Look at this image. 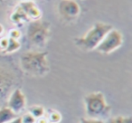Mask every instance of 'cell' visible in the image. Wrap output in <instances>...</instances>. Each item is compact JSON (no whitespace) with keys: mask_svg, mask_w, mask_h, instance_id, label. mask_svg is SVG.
Wrapping results in <instances>:
<instances>
[{"mask_svg":"<svg viewBox=\"0 0 132 123\" xmlns=\"http://www.w3.org/2000/svg\"><path fill=\"white\" fill-rule=\"evenodd\" d=\"M20 35H21V33L16 29H13L11 32H10V38L18 40V38L20 37Z\"/></svg>","mask_w":132,"mask_h":123,"instance_id":"obj_19","label":"cell"},{"mask_svg":"<svg viewBox=\"0 0 132 123\" xmlns=\"http://www.w3.org/2000/svg\"><path fill=\"white\" fill-rule=\"evenodd\" d=\"M3 32H4V27H3V26L0 24V35H2Z\"/></svg>","mask_w":132,"mask_h":123,"instance_id":"obj_22","label":"cell"},{"mask_svg":"<svg viewBox=\"0 0 132 123\" xmlns=\"http://www.w3.org/2000/svg\"><path fill=\"white\" fill-rule=\"evenodd\" d=\"M47 120L49 123H59L62 120V115L57 110H51L48 113Z\"/></svg>","mask_w":132,"mask_h":123,"instance_id":"obj_14","label":"cell"},{"mask_svg":"<svg viewBox=\"0 0 132 123\" xmlns=\"http://www.w3.org/2000/svg\"><path fill=\"white\" fill-rule=\"evenodd\" d=\"M59 12L66 20H72L78 17L80 13V7L75 1L62 0L59 5Z\"/></svg>","mask_w":132,"mask_h":123,"instance_id":"obj_8","label":"cell"},{"mask_svg":"<svg viewBox=\"0 0 132 123\" xmlns=\"http://www.w3.org/2000/svg\"><path fill=\"white\" fill-rule=\"evenodd\" d=\"M11 20L14 24H23V23L28 22L30 19L28 18V17L24 12V10L19 6V7L14 12L13 15H11Z\"/></svg>","mask_w":132,"mask_h":123,"instance_id":"obj_11","label":"cell"},{"mask_svg":"<svg viewBox=\"0 0 132 123\" xmlns=\"http://www.w3.org/2000/svg\"><path fill=\"white\" fill-rule=\"evenodd\" d=\"M123 43V36L122 34L119 30L112 29L105 35L103 40L101 44L97 46V51L101 53L109 54L113 51L117 50L121 46Z\"/></svg>","mask_w":132,"mask_h":123,"instance_id":"obj_6","label":"cell"},{"mask_svg":"<svg viewBox=\"0 0 132 123\" xmlns=\"http://www.w3.org/2000/svg\"><path fill=\"white\" fill-rule=\"evenodd\" d=\"M104 123H132V119L130 117H124V116H116L110 118Z\"/></svg>","mask_w":132,"mask_h":123,"instance_id":"obj_15","label":"cell"},{"mask_svg":"<svg viewBox=\"0 0 132 123\" xmlns=\"http://www.w3.org/2000/svg\"><path fill=\"white\" fill-rule=\"evenodd\" d=\"M113 29L112 26L105 23H96L82 37L75 40V43L79 47L87 51L94 50L101 44L105 35Z\"/></svg>","mask_w":132,"mask_h":123,"instance_id":"obj_2","label":"cell"},{"mask_svg":"<svg viewBox=\"0 0 132 123\" xmlns=\"http://www.w3.org/2000/svg\"><path fill=\"white\" fill-rule=\"evenodd\" d=\"M18 81V74L10 63L0 61V104L9 97Z\"/></svg>","mask_w":132,"mask_h":123,"instance_id":"obj_3","label":"cell"},{"mask_svg":"<svg viewBox=\"0 0 132 123\" xmlns=\"http://www.w3.org/2000/svg\"><path fill=\"white\" fill-rule=\"evenodd\" d=\"M8 123H23V122H22V119H21V117H16L15 119H12Z\"/></svg>","mask_w":132,"mask_h":123,"instance_id":"obj_21","label":"cell"},{"mask_svg":"<svg viewBox=\"0 0 132 123\" xmlns=\"http://www.w3.org/2000/svg\"><path fill=\"white\" fill-rule=\"evenodd\" d=\"M7 44H8V38H6V37L1 38L0 39V49L5 51L6 46H7Z\"/></svg>","mask_w":132,"mask_h":123,"instance_id":"obj_18","label":"cell"},{"mask_svg":"<svg viewBox=\"0 0 132 123\" xmlns=\"http://www.w3.org/2000/svg\"><path fill=\"white\" fill-rule=\"evenodd\" d=\"M16 115L13 110L7 106L0 108V123H8L12 119H15Z\"/></svg>","mask_w":132,"mask_h":123,"instance_id":"obj_10","label":"cell"},{"mask_svg":"<svg viewBox=\"0 0 132 123\" xmlns=\"http://www.w3.org/2000/svg\"><path fill=\"white\" fill-rule=\"evenodd\" d=\"M20 7L24 10V12L26 14L28 18L31 20L33 19L34 21L38 20L41 17V12L39 8L32 2H24L20 5Z\"/></svg>","mask_w":132,"mask_h":123,"instance_id":"obj_9","label":"cell"},{"mask_svg":"<svg viewBox=\"0 0 132 123\" xmlns=\"http://www.w3.org/2000/svg\"><path fill=\"white\" fill-rule=\"evenodd\" d=\"M21 119H22L23 123H35L36 122V119L34 117L33 115L28 112V113H26L21 117Z\"/></svg>","mask_w":132,"mask_h":123,"instance_id":"obj_16","label":"cell"},{"mask_svg":"<svg viewBox=\"0 0 132 123\" xmlns=\"http://www.w3.org/2000/svg\"><path fill=\"white\" fill-rule=\"evenodd\" d=\"M50 35L49 24L44 21L35 20L30 23L27 28V37L30 43L36 46H43L46 44Z\"/></svg>","mask_w":132,"mask_h":123,"instance_id":"obj_5","label":"cell"},{"mask_svg":"<svg viewBox=\"0 0 132 123\" xmlns=\"http://www.w3.org/2000/svg\"><path fill=\"white\" fill-rule=\"evenodd\" d=\"M29 113L37 119L44 117V114H45V110L40 105H34V106H31L29 108Z\"/></svg>","mask_w":132,"mask_h":123,"instance_id":"obj_13","label":"cell"},{"mask_svg":"<svg viewBox=\"0 0 132 123\" xmlns=\"http://www.w3.org/2000/svg\"><path fill=\"white\" fill-rule=\"evenodd\" d=\"M20 43L18 42V40H15L13 38H8V44L6 46V50L4 51L5 53H11L17 51V50L20 48Z\"/></svg>","mask_w":132,"mask_h":123,"instance_id":"obj_12","label":"cell"},{"mask_svg":"<svg viewBox=\"0 0 132 123\" xmlns=\"http://www.w3.org/2000/svg\"><path fill=\"white\" fill-rule=\"evenodd\" d=\"M26 106V95L19 88L15 89L7 99V107L11 109L15 114H18L21 111H23Z\"/></svg>","mask_w":132,"mask_h":123,"instance_id":"obj_7","label":"cell"},{"mask_svg":"<svg viewBox=\"0 0 132 123\" xmlns=\"http://www.w3.org/2000/svg\"><path fill=\"white\" fill-rule=\"evenodd\" d=\"M84 103L87 115L92 119L107 116L111 110V107L108 105L102 92H92L88 94L84 98Z\"/></svg>","mask_w":132,"mask_h":123,"instance_id":"obj_4","label":"cell"},{"mask_svg":"<svg viewBox=\"0 0 132 123\" xmlns=\"http://www.w3.org/2000/svg\"><path fill=\"white\" fill-rule=\"evenodd\" d=\"M23 71L33 76H44L49 72L47 53L45 52H26L20 57Z\"/></svg>","mask_w":132,"mask_h":123,"instance_id":"obj_1","label":"cell"},{"mask_svg":"<svg viewBox=\"0 0 132 123\" xmlns=\"http://www.w3.org/2000/svg\"><path fill=\"white\" fill-rule=\"evenodd\" d=\"M35 123H49V122H48V120H47V118L42 117V118H40V119H37Z\"/></svg>","mask_w":132,"mask_h":123,"instance_id":"obj_20","label":"cell"},{"mask_svg":"<svg viewBox=\"0 0 132 123\" xmlns=\"http://www.w3.org/2000/svg\"><path fill=\"white\" fill-rule=\"evenodd\" d=\"M81 123H104V121L99 119H92V118H90V119H81Z\"/></svg>","mask_w":132,"mask_h":123,"instance_id":"obj_17","label":"cell"}]
</instances>
